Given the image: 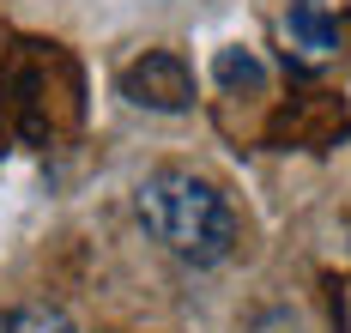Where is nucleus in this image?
I'll use <instances>...</instances> for the list:
<instances>
[{
	"label": "nucleus",
	"mask_w": 351,
	"mask_h": 333,
	"mask_svg": "<svg viewBox=\"0 0 351 333\" xmlns=\"http://www.w3.org/2000/svg\"><path fill=\"white\" fill-rule=\"evenodd\" d=\"M134 219L145 224L152 243H164L188 267H218L243 236L230 194L194 170H152L134 188Z\"/></svg>",
	"instance_id": "obj_1"
},
{
	"label": "nucleus",
	"mask_w": 351,
	"mask_h": 333,
	"mask_svg": "<svg viewBox=\"0 0 351 333\" xmlns=\"http://www.w3.org/2000/svg\"><path fill=\"white\" fill-rule=\"evenodd\" d=\"M115 85H121V97H128L134 110L182 115L188 103H194V73H188V61L170 55V49H145V55H134V61L115 73Z\"/></svg>",
	"instance_id": "obj_2"
},
{
	"label": "nucleus",
	"mask_w": 351,
	"mask_h": 333,
	"mask_svg": "<svg viewBox=\"0 0 351 333\" xmlns=\"http://www.w3.org/2000/svg\"><path fill=\"white\" fill-rule=\"evenodd\" d=\"M279 31H285V61L327 67L351 31V0H291Z\"/></svg>",
	"instance_id": "obj_3"
},
{
	"label": "nucleus",
	"mask_w": 351,
	"mask_h": 333,
	"mask_svg": "<svg viewBox=\"0 0 351 333\" xmlns=\"http://www.w3.org/2000/svg\"><path fill=\"white\" fill-rule=\"evenodd\" d=\"M0 333H79V328L55 303H19V309H0Z\"/></svg>",
	"instance_id": "obj_4"
},
{
	"label": "nucleus",
	"mask_w": 351,
	"mask_h": 333,
	"mask_svg": "<svg viewBox=\"0 0 351 333\" xmlns=\"http://www.w3.org/2000/svg\"><path fill=\"white\" fill-rule=\"evenodd\" d=\"M212 73L224 79V85H248V91H261V85H267V73H261V61H254L248 49H218Z\"/></svg>",
	"instance_id": "obj_5"
}]
</instances>
